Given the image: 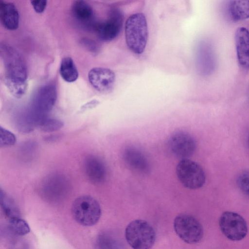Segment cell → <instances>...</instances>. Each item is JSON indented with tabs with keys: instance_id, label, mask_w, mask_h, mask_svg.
Instances as JSON below:
<instances>
[{
	"instance_id": "obj_25",
	"label": "cell",
	"mask_w": 249,
	"mask_h": 249,
	"mask_svg": "<svg viewBox=\"0 0 249 249\" xmlns=\"http://www.w3.org/2000/svg\"><path fill=\"white\" fill-rule=\"evenodd\" d=\"M16 142L15 135L4 128L0 127V146L6 147L14 145Z\"/></svg>"
},
{
	"instance_id": "obj_30",
	"label": "cell",
	"mask_w": 249,
	"mask_h": 249,
	"mask_svg": "<svg viewBox=\"0 0 249 249\" xmlns=\"http://www.w3.org/2000/svg\"></svg>"
},
{
	"instance_id": "obj_15",
	"label": "cell",
	"mask_w": 249,
	"mask_h": 249,
	"mask_svg": "<svg viewBox=\"0 0 249 249\" xmlns=\"http://www.w3.org/2000/svg\"><path fill=\"white\" fill-rule=\"evenodd\" d=\"M123 157L126 165L133 171L142 174L149 172L148 160L145 155L137 148L132 146L126 147Z\"/></svg>"
},
{
	"instance_id": "obj_27",
	"label": "cell",
	"mask_w": 249,
	"mask_h": 249,
	"mask_svg": "<svg viewBox=\"0 0 249 249\" xmlns=\"http://www.w3.org/2000/svg\"><path fill=\"white\" fill-rule=\"evenodd\" d=\"M31 3L36 12L40 14L45 10L47 1L43 0H34L31 1Z\"/></svg>"
},
{
	"instance_id": "obj_16",
	"label": "cell",
	"mask_w": 249,
	"mask_h": 249,
	"mask_svg": "<svg viewBox=\"0 0 249 249\" xmlns=\"http://www.w3.org/2000/svg\"><path fill=\"white\" fill-rule=\"evenodd\" d=\"M234 39L238 63L243 69L249 70V31L244 27L238 28Z\"/></svg>"
},
{
	"instance_id": "obj_17",
	"label": "cell",
	"mask_w": 249,
	"mask_h": 249,
	"mask_svg": "<svg viewBox=\"0 0 249 249\" xmlns=\"http://www.w3.org/2000/svg\"><path fill=\"white\" fill-rule=\"evenodd\" d=\"M71 13L74 19L82 27L92 29L96 24L93 10L91 6L84 0H75L71 6Z\"/></svg>"
},
{
	"instance_id": "obj_29",
	"label": "cell",
	"mask_w": 249,
	"mask_h": 249,
	"mask_svg": "<svg viewBox=\"0 0 249 249\" xmlns=\"http://www.w3.org/2000/svg\"><path fill=\"white\" fill-rule=\"evenodd\" d=\"M99 104V102L97 100H92L85 105L82 107V109H86L90 108H92L96 106Z\"/></svg>"
},
{
	"instance_id": "obj_6",
	"label": "cell",
	"mask_w": 249,
	"mask_h": 249,
	"mask_svg": "<svg viewBox=\"0 0 249 249\" xmlns=\"http://www.w3.org/2000/svg\"><path fill=\"white\" fill-rule=\"evenodd\" d=\"M174 230L178 236L190 244L199 243L203 236V229L194 216L187 214L177 215L174 220Z\"/></svg>"
},
{
	"instance_id": "obj_10",
	"label": "cell",
	"mask_w": 249,
	"mask_h": 249,
	"mask_svg": "<svg viewBox=\"0 0 249 249\" xmlns=\"http://www.w3.org/2000/svg\"><path fill=\"white\" fill-rule=\"evenodd\" d=\"M168 143L170 152L181 160L188 159L196 148V143L193 137L184 131L174 133L170 137Z\"/></svg>"
},
{
	"instance_id": "obj_19",
	"label": "cell",
	"mask_w": 249,
	"mask_h": 249,
	"mask_svg": "<svg viewBox=\"0 0 249 249\" xmlns=\"http://www.w3.org/2000/svg\"><path fill=\"white\" fill-rule=\"evenodd\" d=\"M229 12L231 18L239 21L249 18V0H231L229 2Z\"/></svg>"
},
{
	"instance_id": "obj_21",
	"label": "cell",
	"mask_w": 249,
	"mask_h": 249,
	"mask_svg": "<svg viewBox=\"0 0 249 249\" xmlns=\"http://www.w3.org/2000/svg\"><path fill=\"white\" fill-rule=\"evenodd\" d=\"M1 207L9 219L19 217V211L14 200L1 189L0 191Z\"/></svg>"
},
{
	"instance_id": "obj_13",
	"label": "cell",
	"mask_w": 249,
	"mask_h": 249,
	"mask_svg": "<svg viewBox=\"0 0 249 249\" xmlns=\"http://www.w3.org/2000/svg\"><path fill=\"white\" fill-rule=\"evenodd\" d=\"M198 67L205 75L212 74L215 69L216 59L213 48L209 42L203 41L198 46L197 53Z\"/></svg>"
},
{
	"instance_id": "obj_4",
	"label": "cell",
	"mask_w": 249,
	"mask_h": 249,
	"mask_svg": "<svg viewBox=\"0 0 249 249\" xmlns=\"http://www.w3.org/2000/svg\"><path fill=\"white\" fill-rule=\"evenodd\" d=\"M71 214L75 221L84 226L96 224L101 215V208L98 201L87 195L76 198L71 206Z\"/></svg>"
},
{
	"instance_id": "obj_3",
	"label": "cell",
	"mask_w": 249,
	"mask_h": 249,
	"mask_svg": "<svg viewBox=\"0 0 249 249\" xmlns=\"http://www.w3.org/2000/svg\"><path fill=\"white\" fill-rule=\"evenodd\" d=\"M156 237L153 227L143 220H134L125 228V239L133 249H150L155 243Z\"/></svg>"
},
{
	"instance_id": "obj_20",
	"label": "cell",
	"mask_w": 249,
	"mask_h": 249,
	"mask_svg": "<svg viewBox=\"0 0 249 249\" xmlns=\"http://www.w3.org/2000/svg\"><path fill=\"white\" fill-rule=\"evenodd\" d=\"M59 73L61 77L66 82L71 83L78 77V71L71 58L66 57L61 62Z\"/></svg>"
},
{
	"instance_id": "obj_2",
	"label": "cell",
	"mask_w": 249,
	"mask_h": 249,
	"mask_svg": "<svg viewBox=\"0 0 249 249\" xmlns=\"http://www.w3.org/2000/svg\"><path fill=\"white\" fill-rule=\"evenodd\" d=\"M126 44L134 53H143L146 46L148 30L146 19L142 13L132 14L127 18L125 24Z\"/></svg>"
},
{
	"instance_id": "obj_26",
	"label": "cell",
	"mask_w": 249,
	"mask_h": 249,
	"mask_svg": "<svg viewBox=\"0 0 249 249\" xmlns=\"http://www.w3.org/2000/svg\"><path fill=\"white\" fill-rule=\"evenodd\" d=\"M237 184L240 190L249 196V170L240 173L237 178Z\"/></svg>"
},
{
	"instance_id": "obj_5",
	"label": "cell",
	"mask_w": 249,
	"mask_h": 249,
	"mask_svg": "<svg viewBox=\"0 0 249 249\" xmlns=\"http://www.w3.org/2000/svg\"><path fill=\"white\" fill-rule=\"evenodd\" d=\"M177 178L185 188L195 190L201 188L206 181V175L202 167L189 159L181 160L176 169Z\"/></svg>"
},
{
	"instance_id": "obj_11",
	"label": "cell",
	"mask_w": 249,
	"mask_h": 249,
	"mask_svg": "<svg viewBox=\"0 0 249 249\" xmlns=\"http://www.w3.org/2000/svg\"><path fill=\"white\" fill-rule=\"evenodd\" d=\"M122 16L118 10H112L107 20L97 22L94 30L98 37L104 41H110L119 35L122 26Z\"/></svg>"
},
{
	"instance_id": "obj_7",
	"label": "cell",
	"mask_w": 249,
	"mask_h": 249,
	"mask_svg": "<svg viewBox=\"0 0 249 249\" xmlns=\"http://www.w3.org/2000/svg\"><path fill=\"white\" fill-rule=\"evenodd\" d=\"M219 226L224 236L231 241L241 240L248 233L246 220L241 215L234 212H224L220 217Z\"/></svg>"
},
{
	"instance_id": "obj_24",
	"label": "cell",
	"mask_w": 249,
	"mask_h": 249,
	"mask_svg": "<svg viewBox=\"0 0 249 249\" xmlns=\"http://www.w3.org/2000/svg\"><path fill=\"white\" fill-rule=\"evenodd\" d=\"M38 125L44 132H52L61 129L64 124L63 122L56 119L44 118Z\"/></svg>"
},
{
	"instance_id": "obj_22",
	"label": "cell",
	"mask_w": 249,
	"mask_h": 249,
	"mask_svg": "<svg viewBox=\"0 0 249 249\" xmlns=\"http://www.w3.org/2000/svg\"><path fill=\"white\" fill-rule=\"evenodd\" d=\"M95 249H123L122 244L114 236L107 233H102L97 238Z\"/></svg>"
},
{
	"instance_id": "obj_12",
	"label": "cell",
	"mask_w": 249,
	"mask_h": 249,
	"mask_svg": "<svg viewBox=\"0 0 249 249\" xmlns=\"http://www.w3.org/2000/svg\"><path fill=\"white\" fill-rule=\"evenodd\" d=\"M88 79L92 86L102 93L109 92L113 88L115 75L110 69L96 67L90 70Z\"/></svg>"
},
{
	"instance_id": "obj_8",
	"label": "cell",
	"mask_w": 249,
	"mask_h": 249,
	"mask_svg": "<svg viewBox=\"0 0 249 249\" xmlns=\"http://www.w3.org/2000/svg\"><path fill=\"white\" fill-rule=\"evenodd\" d=\"M70 184L68 178L59 173L51 174L40 183L39 190L41 196L51 201H57L68 193Z\"/></svg>"
},
{
	"instance_id": "obj_14",
	"label": "cell",
	"mask_w": 249,
	"mask_h": 249,
	"mask_svg": "<svg viewBox=\"0 0 249 249\" xmlns=\"http://www.w3.org/2000/svg\"><path fill=\"white\" fill-rule=\"evenodd\" d=\"M84 169L88 179L94 184L103 183L107 177V170L104 162L94 155L88 156L84 160Z\"/></svg>"
},
{
	"instance_id": "obj_1",
	"label": "cell",
	"mask_w": 249,
	"mask_h": 249,
	"mask_svg": "<svg viewBox=\"0 0 249 249\" xmlns=\"http://www.w3.org/2000/svg\"><path fill=\"white\" fill-rule=\"evenodd\" d=\"M0 53L4 66L5 85L14 97L20 98L27 89L25 62L20 53L8 44H0Z\"/></svg>"
},
{
	"instance_id": "obj_28",
	"label": "cell",
	"mask_w": 249,
	"mask_h": 249,
	"mask_svg": "<svg viewBox=\"0 0 249 249\" xmlns=\"http://www.w3.org/2000/svg\"><path fill=\"white\" fill-rule=\"evenodd\" d=\"M82 43L90 51L92 52L96 51V46L93 41L89 39H84Z\"/></svg>"
},
{
	"instance_id": "obj_23",
	"label": "cell",
	"mask_w": 249,
	"mask_h": 249,
	"mask_svg": "<svg viewBox=\"0 0 249 249\" xmlns=\"http://www.w3.org/2000/svg\"><path fill=\"white\" fill-rule=\"evenodd\" d=\"M8 227L10 231L18 236H23L30 232V229L28 223L19 217L9 219Z\"/></svg>"
},
{
	"instance_id": "obj_18",
	"label": "cell",
	"mask_w": 249,
	"mask_h": 249,
	"mask_svg": "<svg viewBox=\"0 0 249 249\" xmlns=\"http://www.w3.org/2000/svg\"><path fill=\"white\" fill-rule=\"evenodd\" d=\"M0 18L3 26L9 30L18 28L19 16L16 6L11 2L0 1Z\"/></svg>"
},
{
	"instance_id": "obj_9",
	"label": "cell",
	"mask_w": 249,
	"mask_h": 249,
	"mask_svg": "<svg viewBox=\"0 0 249 249\" xmlns=\"http://www.w3.org/2000/svg\"><path fill=\"white\" fill-rule=\"evenodd\" d=\"M57 98V90L53 83H49L41 87L34 97L33 106L34 114L40 121L43 114L50 111L53 107Z\"/></svg>"
}]
</instances>
